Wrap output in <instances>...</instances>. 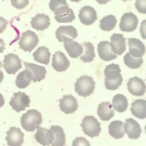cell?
<instances>
[{"instance_id": "cell-1", "label": "cell", "mask_w": 146, "mask_h": 146, "mask_svg": "<svg viewBox=\"0 0 146 146\" xmlns=\"http://www.w3.org/2000/svg\"><path fill=\"white\" fill-rule=\"evenodd\" d=\"M119 65L111 63L107 65L104 70L105 85L107 89L115 91L118 89L123 82Z\"/></svg>"}, {"instance_id": "cell-2", "label": "cell", "mask_w": 146, "mask_h": 146, "mask_svg": "<svg viewBox=\"0 0 146 146\" xmlns=\"http://www.w3.org/2000/svg\"><path fill=\"white\" fill-rule=\"evenodd\" d=\"M42 120L41 113L36 110L32 109L28 110L22 115L21 123L26 131L33 132L42 124Z\"/></svg>"}, {"instance_id": "cell-3", "label": "cell", "mask_w": 146, "mask_h": 146, "mask_svg": "<svg viewBox=\"0 0 146 146\" xmlns=\"http://www.w3.org/2000/svg\"><path fill=\"white\" fill-rule=\"evenodd\" d=\"M95 85L92 77L83 76L78 78L75 83V91L80 96L86 98L94 93Z\"/></svg>"}, {"instance_id": "cell-4", "label": "cell", "mask_w": 146, "mask_h": 146, "mask_svg": "<svg viewBox=\"0 0 146 146\" xmlns=\"http://www.w3.org/2000/svg\"><path fill=\"white\" fill-rule=\"evenodd\" d=\"M80 126L85 134L91 138L99 136L101 131V123L94 116H85Z\"/></svg>"}, {"instance_id": "cell-5", "label": "cell", "mask_w": 146, "mask_h": 146, "mask_svg": "<svg viewBox=\"0 0 146 146\" xmlns=\"http://www.w3.org/2000/svg\"><path fill=\"white\" fill-rule=\"evenodd\" d=\"M25 67V72L27 77L34 82H37L45 79L47 71L44 67L34 63L23 62Z\"/></svg>"}, {"instance_id": "cell-6", "label": "cell", "mask_w": 146, "mask_h": 146, "mask_svg": "<svg viewBox=\"0 0 146 146\" xmlns=\"http://www.w3.org/2000/svg\"><path fill=\"white\" fill-rule=\"evenodd\" d=\"M38 36L34 32L28 30L22 34L19 45L20 49L24 51L31 52L38 44Z\"/></svg>"}, {"instance_id": "cell-7", "label": "cell", "mask_w": 146, "mask_h": 146, "mask_svg": "<svg viewBox=\"0 0 146 146\" xmlns=\"http://www.w3.org/2000/svg\"><path fill=\"white\" fill-rule=\"evenodd\" d=\"M30 102L29 96L26 95L25 93L19 92L14 93L13 97L11 98L9 104L14 110L17 113H20L25 111L27 107H29Z\"/></svg>"}, {"instance_id": "cell-8", "label": "cell", "mask_w": 146, "mask_h": 146, "mask_svg": "<svg viewBox=\"0 0 146 146\" xmlns=\"http://www.w3.org/2000/svg\"><path fill=\"white\" fill-rule=\"evenodd\" d=\"M3 60V67L8 74L15 75L19 70L22 69V60L18 56L14 54L5 55Z\"/></svg>"}, {"instance_id": "cell-9", "label": "cell", "mask_w": 146, "mask_h": 146, "mask_svg": "<svg viewBox=\"0 0 146 146\" xmlns=\"http://www.w3.org/2000/svg\"><path fill=\"white\" fill-rule=\"evenodd\" d=\"M138 24V20L136 15L131 12L127 13L121 17L119 27L123 32H131L136 29Z\"/></svg>"}, {"instance_id": "cell-10", "label": "cell", "mask_w": 146, "mask_h": 146, "mask_svg": "<svg viewBox=\"0 0 146 146\" xmlns=\"http://www.w3.org/2000/svg\"><path fill=\"white\" fill-rule=\"evenodd\" d=\"M62 39L65 49L71 58H77L83 53V47L80 43L65 36H62Z\"/></svg>"}, {"instance_id": "cell-11", "label": "cell", "mask_w": 146, "mask_h": 146, "mask_svg": "<svg viewBox=\"0 0 146 146\" xmlns=\"http://www.w3.org/2000/svg\"><path fill=\"white\" fill-rule=\"evenodd\" d=\"M60 108L66 115L73 113L78 109L76 98L72 95H65L60 100Z\"/></svg>"}, {"instance_id": "cell-12", "label": "cell", "mask_w": 146, "mask_h": 146, "mask_svg": "<svg viewBox=\"0 0 146 146\" xmlns=\"http://www.w3.org/2000/svg\"><path fill=\"white\" fill-rule=\"evenodd\" d=\"M127 86L129 92L134 96H143L146 92L145 83L137 76L129 79Z\"/></svg>"}, {"instance_id": "cell-13", "label": "cell", "mask_w": 146, "mask_h": 146, "mask_svg": "<svg viewBox=\"0 0 146 146\" xmlns=\"http://www.w3.org/2000/svg\"><path fill=\"white\" fill-rule=\"evenodd\" d=\"M7 137L5 138L7 145L10 146H22L24 142L23 133L20 128L13 127H11L9 131L7 132Z\"/></svg>"}, {"instance_id": "cell-14", "label": "cell", "mask_w": 146, "mask_h": 146, "mask_svg": "<svg viewBox=\"0 0 146 146\" xmlns=\"http://www.w3.org/2000/svg\"><path fill=\"white\" fill-rule=\"evenodd\" d=\"M70 65V62L63 52H56L53 56L52 66L56 71H65L69 67Z\"/></svg>"}, {"instance_id": "cell-15", "label": "cell", "mask_w": 146, "mask_h": 146, "mask_svg": "<svg viewBox=\"0 0 146 146\" xmlns=\"http://www.w3.org/2000/svg\"><path fill=\"white\" fill-rule=\"evenodd\" d=\"M124 125V132L128 135L129 139L136 140L139 138L142 129L140 125L136 120L133 118H129L126 120Z\"/></svg>"}, {"instance_id": "cell-16", "label": "cell", "mask_w": 146, "mask_h": 146, "mask_svg": "<svg viewBox=\"0 0 146 146\" xmlns=\"http://www.w3.org/2000/svg\"><path fill=\"white\" fill-rule=\"evenodd\" d=\"M54 14L55 19L59 23H72L76 19L73 10L67 6H62L56 9Z\"/></svg>"}, {"instance_id": "cell-17", "label": "cell", "mask_w": 146, "mask_h": 146, "mask_svg": "<svg viewBox=\"0 0 146 146\" xmlns=\"http://www.w3.org/2000/svg\"><path fill=\"white\" fill-rule=\"evenodd\" d=\"M110 44L114 54L121 56L126 50V38L121 34H113L111 37Z\"/></svg>"}, {"instance_id": "cell-18", "label": "cell", "mask_w": 146, "mask_h": 146, "mask_svg": "<svg viewBox=\"0 0 146 146\" xmlns=\"http://www.w3.org/2000/svg\"><path fill=\"white\" fill-rule=\"evenodd\" d=\"M37 131L35 135V138L37 142L42 146H50L53 143L55 139L54 133L51 129H46L42 127L37 128Z\"/></svg>"}, {"instance_id": "cell-19", "label": "cell", "mask_w": 146, "mask_h": 146, "mask_svg": "<svg viewBox=\"0 0 146 146\" xmlns=\"http://www.w3.org/2000/svg\"><path fill=\"white\" fill-rule=\"evenodd\" d=\"M78 17L81 23L86 25H91L98 19L96 11L90 6L83 7L80 11Z\"/></svg>"}, {"instance_id": "cell-20", "label": "cell", "mask_w": 146, "mask_h": 146, "mask_svg": "<svg viewBox=\"0 0 146 146\" xmlns=\"http://www.w3.org/2000/svg\"><path fill=\"white\" fill-rule=\"evenodd\" d=\"M129 53L134 58H141L145 54V46L141 40L136 38H129Z\"/></svg>"}, {"instance_id": "cell-21", "label": "cell", "mask_w": 146, "mask_h": 146, "mask_svg": "<svg viewBox=\"0 0 146 146\" xmlns=\"http://www.w3.org/2000/svg\"><path fill=\"white\" fill-rule=\"evenodd\" d=\"M98 51L100 58L106 62L115 60L117 57L111 51L110 42L108 41L100 42L98 45Z\"/></svg>"}, {"instance_id": "cell-22", "label": "cell", "mask_w": 146, "mask_h": 146, "mask_svg": "<svg viewBox=\"0 0 146 146\" xmlns=\"http://www.w3.org/2000/svg\"><path fill=\"white\" fill-rule=\"evenodd\" d=\"M31 25L33 29L37 31H43L51 25L50 19L48 15L44 14H38L32 18Z\"/></svg>"}, {"instance_id": "cell-23", "label": "cell", "mask_w": 146, "mask_h": 146, "mask_svg": "<svg viewBox=\"0 0 146 146\" xmlns=\"http://www.w3.org/2000/svg\"><path fill=\"white\" fill-rule=\"evenodd\" d=\"M113 106L109 102H104L98 105V115L102 121H108L115 116Z\"/></svg>"}, {"instance_id": "cell-24", "label": "cell", "mask_w": 146, "mask_h": 146, "mask_svg": "<svg viewBox=\"0 0 146 146\" xmlns=\"http://www.w3.org/2000/svg\"><path fill=\"white\" fill-rule=\"evenodd\" d=\"M131 111L133 116L140 119L146 118V101L138 100L131 103Z\"/></svg>"}, {"instance_id": "cell-25", "label": "cell", "mask_w": 146, "mask_h": 146, "mask_svg": "<svg viewBox=\"0 0 146 146\" xmlns=\"http://www.w3.org/2000/svg\"><path fill=\"white\" fill-rule=\"evenodd\" d=\"M34 60L38 63L48 65L50 62L51 53L48 48L45 46L38 47L33 54Z\"/></svg>"}, {"instance_id": "cell-26", "label": "cell", "mask_w": 146, "mask_h": 146, "mask_svg": "<svg viewBox=\"0 0 146 146\" xmlns=\"http://www.w3.org/2000/svg\"><path fill=\"white\" fill-rule=\"evenodd\" d=\"M124 123L121 121H113L109 126V133L110 135L115 139H119L124 137Z\"/></svg>"}, {"instance_id": "cell-27", "label": "cell", "mask_w": 146, "mask_h": 146, "mask_svg": "<svg viewBox=\"0 0 146 146\" xmlns=\"http://www.w3.org/2000/svg\"><path fill=\"white\" fill-rule=\"evenodd\" d=\"M56 39L61 42H63L62 36L66 35L71 37L73 39L76 38L78 36V34L76 29L71 25L69 26H61L57 29L56 32Z\"/></svg>"}, {"instance_id": "cell-28", "label": "cell", "mask_w": 146, "mask_h": 146, "mask_svg": "<svg viewBox=\"0 0 146 146\" xmlns=\"http://www.w3.org/2000/svg\"><path fill=\"white\" fill-rule=\"evenodd\" d=\"M112 106L114 109L118 113H124L128 109V100L124 95L117 94L113 98Z\"/></svg>"}, {"instance_id": "cell-29", "label": "cell", "mask_w": 146, "mask_h": 146, "mask_svg": "<svg viewBox=\"0 0 146 146\" xmlns=\"http://www.w3.org/2000/svg\"><path fill=\"white\" fill-rule=\"evenodd\" d=\"M50 129L53 132L55 136V139L54 140L53 143L52 144V146H64L66 138L63 129L58 126H53L51 127Z\"/></svg>"}, {"instance_id": "cell-30", "label": "cell", "mask_w": 146, "mask_h": 146, "mask_svg": "<svg viewBox=\"0 0 146 146\" xmlns=\"http://www.w3.org/2000/svg\"><path fill=\"white\" fill-rule=\"evenodd\" d=\"M82 47L83 51H84V53L80 57V60L84 62H91L94 60L96 57L95 53V47L93 44L87 42L82 43Z\"/></svg>"}, {"instance_id": "cell-31", "label": "cell", "mask_w": 146, "mask_h": 146, "mask_svg": "<svg viewBox=\"0 0 146 146\" xmlns=\"http://www.w3.org/2000/svg\"><path fill=\"white\" fill-rule=\"evenodd\" d=\"M117 21L116 17L113 15H108L104 17L100 21V27L102 30L105 31H110L116 26Z\"/></svg>"}, {"instance_id": "cell-32", "label": "cell", "mask_w": 146, "mask_h": 146, "mask_svg": "<svg viewBox=\"0 0 146 146\" xmlns=\"http://www.w3.org/2000/svg\"><path fill=\"white\" fill-rule=\"evenodd\" d=\"M124 61L125 64L129 68L136 69L140 68L143 64V59L142 58H136L131 56L129 53H127L124 56Z\"/></svg>"}, {"instance_id": "cell-33", "label": "cell", "mask_w": 146, "mask_h": 146, "mask_svg": "<svg viewBox=\"0 0 146 146\" xmlns=\"http://www.w3.org/2000/svg\"><path fill=\"white\" fill-rule=\"evenodd\" d=\"M31 80H29L25 75V71L21 72L17 76L16 80V85L20 89H25L30 85Z\"/></svg>"}, {"instance_id": "cell-34", "label": "cell", "mask_w": 146, "mask_h": 146, "mask_svg": "<svg viewBox=\"0 0 146 146\" xmlns=\"http://www.w3.org/2000/svg\"><path fill=\"white\" fill-rule=\"evenodd\" d=\"M62 6L68 7V5L65 0H51L49 3L50 9L54 12L56 9Z\"/></svg>"}, {"instance_id": "cell-35", "label": "cell", "mask_w": 146, "mask_h": 146, "mask_svg": "<svg viewBox=\"0 0 146 146\" xmlns=\"http://www.w3.org/2000/svg\"><path fill=\"white\" fill-rule=\"evenodd\" d=\"M12 5L19 9H23L25 8L29 4V0H10Z\"/></svg>"}, {"instance_id": "cell-36", "label": "cell", "mask_w": 146, "mask_h": 146, "mask_svg": "<svg viewBox=\"0 0 146 146\" xmlns=\"http://www.w3.org/2000/svg\"><path fill=\"white\" fill-rule=\"evenodd\" d=\"M135 6L139 13L146 14V0H136Z\"/></svg>"}, {"instance_id": "cell-37", "label": "cell", "mask_w": 146, "mask_h": 146, "mask_svg": "<svg viewBox=\"0 0 146 146\" xmlns=\"http://www.w3.org/2000/svg\"><path fill=\"white\" fill-rule=\"evenodd\" d=\"M90 143L83 137H77L73 142V146H90Z\"/></svg>"}, {"instance_id": "cell-38", "label": "cell", "mask_w": 146, "mask_h": 146, "mask_svg": "<svg viewBox=\"0 0 146 146\" xmlns=\"http://www.w3.org/2000/svg\"><path fill=\"white\" fill-rule=\"evenodd\" d=\"M9 22L3 17L0 16V34L3 33L7 28Z\"/></svg>"}, {"instance_id": "cell-39", "label": "cell", "mask_w": 146, "mask_h": 146, "mask_svg": "<svg viewBox=\"0 0 146 146\" xmlns=\"http://www.w3.org/2000/svg\"><path fill=\"white\" fill-rule=\"evenodd\" d=\"M5 45L3 40L0 38V54L3 53L4 50H5Z\"/></svg>"}, {"instance_id": "cell-40", "label": "cell", "mask_w": 146, "mask_h": 146, "mask_svg": "<svg viewBox=\"0 0 146 146\" xmlns=\"http://www.w3.org/2000/svg\"><path fill=\"white\" fill-rule=\"evenodd\" d=\"M5 103V100L4 99L3 95L0 94V108H2V107L3 106L4 104Z\"/></svg>"}, {"instance_id": "cell-41", "label": "cell", "mask_w": 146, "mask_h": 146, "mask_svg": "<svg viewBox=\"0 0 146 146\" xmlns=\"http://www.w3.org/2000/svg\"><path fill=\"white\" fill-rule=\"evenodd\" d=\"M99 4H106L108 2H110L111 0H96Z\"/></svg>"}, {"instance_id": "cell-42", "label": "cell", "mask_w": 146, "mask_h": 146, "mask_svg": "<svg viewBox=\"0 0 146 146\" xmlns=\"http://www.w3.org/2000/svg\"><path fill=\"white\" fill-rule=\"evenodd\" d=\"M3 78H4V76H3V72L1 71L0 70V83H1L3 80Z\"/></svg>"}, {"instance_id": "cell-43", "label": "cell", "mask_w": 146, "mask_h": 146, "mask_svg": "<svg viewBox=\"0 0 146 146\" xmlns=\"http://www.w3.org/2000/svg\"><path fill=\"white\" fill-rule=\"evenodd\" d=\"M71 2H76V3H78L80 1H81L82 0H70Z\"/></svg>"}, {"instance_id": "cell-44", "label": "cell", "mask_w": 146, "mask_h": 146, "mask_svg": "<svg viewBox=\"0 0 146 146\" xmlns=\"http://www.w3.org/2000/svg\"><path fill=\"white\" fill-rule=\"evenodd\" d=\"M2 67H3V64H2L1 62L0 61V68H2Z\"/></svg>"}, {"instance_id": "cell-45", "label": "cell", "mask_w": 146, "mask_h": 146, "mask_svg": "<svg viewBox=\"0 0 146 146\" xmlns=\"http://www.w3.org/2000/svg\"><path fill=\"white\" fill-rule=\"evenodd\" d=\"M123 1H124V2H126V1H131V0H122Z\"/></svg>"}]
</instances>
